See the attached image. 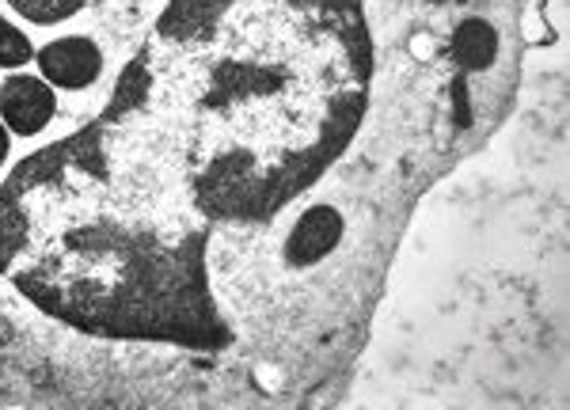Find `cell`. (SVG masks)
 <instances>
[{
  "instance_id": "obj_3",
  "label": "cell",
  "mask_w": 570,
  "mask_h": 410,
  "mask_svg": "<svg viewBox=\"0 0 570 410\" xmlns=\"http://www.w3.org/2000/svg\"><path fill=\"white\" fill-rule=\"evenodd\" d=\"M35 53H39V46H35L31 34H27L20 23H12V20L0 16V69L31 66Z\"/></svg>"
},
{
  "instance_id": "obj_4",
  "label": "cell",
  "mask_w": 570,
  "mask_h": 410,
  "mask_svg": "<svg viewBox=\"0 0 570 410\" xmlns=\"http://www.w3.org/2000/svg\"><path fill=\"white\" fill-rule=\"evenodd\" d=\"M8 160H12V133H8V126L0 122V171L8 168Z\"/></svg>"
},
{
  "instance_id": "obj_1",
  "label": "cell",
  "mask_w": 570,
  "mask_h": 410,
  "mask_svg": "<svg viewBox=\"0 0 570 410\" xmlns=\"http://www.w3.org/2000/svg\"><path fill=\"white\" fill-rule=\"evenodd\" d=\"M134 50H122V46H110L99 34H58V39L42 42L39 53H35V66H39V77L46 84H53L58 91H69V96H88L91 88L104 84V72L115 58H130Z\"/></svg>"
},
{
  "instance_id": "obj_2",
  "label": "cell",
  "mask_w": 570,
  "mask_h": 410,
  "mask_svg": "<svg viewBox=\"0 0 570 410\" xmlns=\"http://www.w3.org/2000/svg\"><path fill=\"white\" fill-rule=\"evenodd\" d=\"M58 114H61V96L42 77L16 72V77H8L0 84V122L8 126V133L31 141L50 122H58Z\"/></svg>"
}]
</instances>
